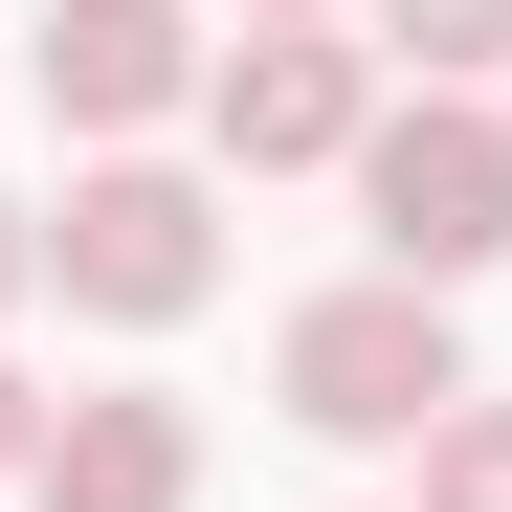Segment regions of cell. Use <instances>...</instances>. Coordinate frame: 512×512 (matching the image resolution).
I'll return each instance as SVG.
<instances>
[{
    "label": "cell",
    "instance_id": "obj_1",
    "mask_svg": "<svg viewBox=\"0 0 512 512\" xmlns=\"http://www.w3.org/2000/svg\"><path fill=\"white\" fill-rule=\"evenodd\" d=\"M357 201H379V268H401V290L512 268V112H490V90H401V112L357 134Z\"/></svg>",
    "mask_w": 512,
    "mask_h": 512
},
{
    "label": "cell",
    "instance_id": "obj_2",
    "mask_svg": "<svg viewBox=\"0 0 512 512\" xmlns=\"http://www.w3.org/2000/svg\"><path fill=\"white\" fill-rule=\"evenodd\" d=\"M268 379H290L312 446H423V423L468 401V334H446V290H401V268H379V290H312Z\"/></svg>",
    "mask_w": 512,
    "mask_h": 512
},
{
    "label": "cell",
    "instance_id": "obj_3",
    "mask_svg": "<svg viewBox=\"0 0 512 512\" xmlns=\"http://www.w3.org/2000/svg\"><path fill=\"white\" fill-rule=\"evenodd\" d=\"M45 268H67V312L156 334V312L223 290V201L179 179V156H90V179H67V223H45Z\"/></svg>",
    "mask_w": 512,
    "mask_h": 512
},
{
    "label": "cell",
    "instance_id": "obj_4",
    "mask_svg": "<svg viewBox=\"0 0 512 512\" xmlns=\"http://www.w3.org/2000/svg\"><path fill=\"white\" fill-rule=\"evenodd\" d=\"M201 134L245 156V179H312V156L379 134V45H334V23H245V45L201 67Z\"/></svg>",
    "mask_w": 512,
    "mask_h": 512
},
{
    "label": "cell",
    "instance_id": "obj_5",
    "mask_svg": "<svg viewBox=\"0 0 512 512\" xmlns=\"http://www.w3.org/2000/svg\"><path fill=\"white\" fill-rule=\"evenodd\" d=\"M201 67H223V45L179 23V0H45V112L112 134V156H134L156 112H201Z\"/></svg>",
    "mask_w": 512,
    "mask_h": 512
},
{
    "label": "cell",
    "instance_id": "obj_6",
    "mask_svg": "<svg viewBox=\"0 0 512 512\" xmlns=\"http://www.w3.org/2000/svg\"><path fill=\"white\" fill-rule=\"evenodd\" d=\"M23 512H201V423L156 401V379L67 401V423H45V468H23Z\"/></svg>",
    "mask_w": 512,
    "mask_h": 512
},
{
    "label": "cell",
    "instance_id": "obj_7",
    "mask_svg": "<svg viewBox=\"0 0 512 512\" xmlns=\"http://www.w3.org/2000/svg\"><path fill=\"white\" fill-rule=\"evenodd\" d=\"M379 45L423 67V90H468V67H512V0H379Z\"/></svg>",
    "mask_w": 512,
    "mask_h": 512
},
{
    "label": "cell",
    "instance_id": "obj_8",
    "mask_svg": "<svg viewBox=\"0 0 512 512\" xmlns=\"http://www.w3.org/2000/svg\"><path fill=\"white\" fill-rule=\"evenodd\" d=\"M423 512H512V401H446V423H423Z\"/></svg>",
    "mask_w": 512,
    "mask_h": 512
},
{
    "label": "cell",
    "instance_id": "obj_9",
    "mask_svg": "<svg viewBox=\"0 0 512 512\" xmlns=\"http://www.w3.org/2000/svg\"><path fill=\"white\" fill-rule=\"evenodd\" d=\"M45 423H67V401H45L23 357H0V490H23V468H45Z\"/></svg>",
    "mask_w": 512,
    "mask_h": 512
},
{
    "label": "cell",
    "instance_id": "obj_10",
    "mask_svg": "<svg viewBox=\"0 0 512 512\" xmlns=\"http://www.w3.org/2000/svg\"><path fill=\"white\" fill-rule=\"evenodd\" d=\"M23 290H45V223H23V201H0V312H23Z\"/></svg>",
    "mask_w": 512,
    "mask_h": 512
},
{
    "label": "cell",
    "instance_id": "obj_11",
    "mask_svg": "<svg viewBox=\"0 0 512 512\" xmlns=\"http://www.w3.org/2000/svg\"><path fill=\"white\" fill-rule=\"evenodd\" d=\"M245 23H312V0H245Z\"/></svg>",
    "mask_w": 512,
    "mask_h": 512
}]
</instances>
